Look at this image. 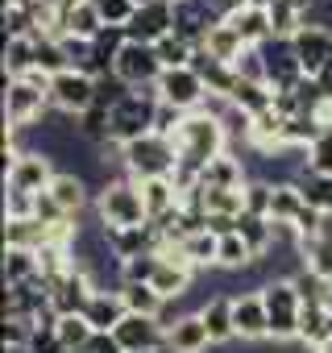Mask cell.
Wrapping results in <instances>:
<instances>
[{
  "label": "cell",
  "mask_w": 332,
  "mask_h": 353,
  "mask_svg": "<svg viewBox=\"0 0 332 353\" xmlns=\"http://www.w3.org/2000/svg\"><path fill=\"white\" fill-rule=\"evenodd\" d=\"M96 216L104 229H137L149 225L145 200H141V183L121 174V179H104V188L96 192Z\"/></svg>",
  "instance_id": "obj_1"
},
{
  "label": "cell",
  "mask_w": 332,
  "mask_h": 353,
  "mask_svg": "<svg viewBox=\"0 0 332 353\" xmlns=\"http://www.w3.org/2000/svg\"><path fill=\"white\" fill-rule=\"evenodd\" d=\"M50 108V75L30 71L25 79H5V129H30L46 117Z\"/></svg>",
  "instance_id": "obj_2"
},
{
  "label": "cell",
  "mask_w": 332,
  "mask_h": 353,
  "mask_svg": "<svg viewBox=\"0 0 332 353\" xmlns=\"http://www.w3.org/2000/svg\"><path fill=\"white\" fill-rule=\"evenodd\" d=\"M121 166L129 179L145 183V179H171L175 166H179V145L171 137H162V133H145L137 141H129L121 150Z\"/></svg>",
  "instance_id": "obj_3"
},
{
  "label": "cell",
  "mask_w": 332,
  "mask_h": 353,
  "mask_svg": "<svg viewBox=\"0 0 332 353\" xmlns=\"http://www.w3.org/2000/svg\"><path fill=\"white\" fill-rule=\"evenodd\" d=\"M262 303L270 316V336L274 341H299V324H303V299L295 291L291 279H266L262 287Z\"/></svg>",
  "instance_id": "obj_4"
},
{
  "label": "cell",
  "mask_w": 332,
  "mask_h": 353,
  "mask_svg": "<svg viewBox=\"0 0 332 353\" xmlns=\"http://www.w3.org/2000/svg\"><path fill=\"white\" fill-rule=\"evenodd\" d=\"M154 117H158V92H154V88L129 92V96L112 108V150H125L129 141L154 133Z\"/></svg>",
  "instance_id": "obj_5"
},
{
  "label": "cell",
  "mask_w": 332,
  "mask_h": 353,
  "mask_svg": "<svg viewBox=\"0 0 332 353\" xmlns=\"http://www.w3.org/2000/svg\"><path fill=\"white\" fill-rule=\"evenodd\" d=\"M92 104H96V75L67 67V71H59V75L50 79V108H54V112L83 117Z\"/></svg>",
  "instance_id": "obj_6"
},
{
  "label": "cell",
  "mask_w": 332,
  "mask_h": 353,
  "mask_svg": "<svg viewBox=\"0 0 332 353\" xmlns=\"http://www.w3.org/2000/svg\"><path fill=\"white\" fill-rule=\"evenodd\" d=\"M158 100L171 104V108H183V112H200V104L208 100V83L196 75V67H171L162 71V79L154 83Z\"/></svg>",
  "instance_id": "obj_7"
},
{
  "label": "cell",
  "mask_w": 332,
  "mask_h": 353,
  "mask_svg": "<svg viewBox=\"0 0 332 353\" xmlns=\"http://www.w3.org/2000/svg\"><path fill=\"white\" fill-rule=\"evenodd\" d=\"M162 71H166V67H162L158 50H154V46H141V42H125L121 54H116V67H112V75L125 79L133 92L154 88V83L162 79Z\"/></svg>",
  "instance_id": "obj_8"
},
{
  "label": "cell",
  "mask_w": 332,
  "mask_h": 353,
  "mask_svg": "<svg viewBox=\"0 0 332 353\" xmlns=\"http://www.w3.org/2000/svg\"><path fill=\"white\" fill-rule=\"evenodd\" d=\"M50 162H54V158H46V154H38V150H21V158L5 170V188H9V192H25V196L50 192L54 174H59Z\"/></svg>",
  "instance_id": "obj_9"
},
{
  "label": "cell",
  "mask_w": 332,
  "mask_h": 353,
  "mask_svg": "<svg viewBox=\"0 0 332 353\" xmlns=\"http://www.w3.org/2000/svg\"><path fill=\"white\" fill-rule=\"evenodd\" d=\"M291 46H295V59H299V67H303L307 79H320V75L328 71V63H332V30H328V26L307 21V26L291 38Z\"/></svg>",
  "instance_id": "obj_10"
},
{
  "label": "cell",
  "mask_w": 332,
  "mask_h": 353,
  "mask_svg": "<svg viewBox=\"0 0 332 353\" xmlns=\"http://www.w3.org/2000/svg\"><path fill=\"white\" fill-rule=\"evenodd\" d=\"M175 34V0H158V5H141L133 13V21L125 26V38L129 42H141V46H158L162 38Z\"/></svg>",
  "instance_id": "obj_11"
},
{
  "label": "cell",
  "mask_w": 332,
  "mask_h": 353,
  "mask_svg": "<svg viewBox=\"0 0 332 353\" xmlns=\"http://www.w3.org/2000/svg\"><path fill=\"white\" fill-rule=\"evenodd\" d=\"M112 336L125 353H166V324L158 316H133L129 312Z\"/></svg>",
  "instance_id": "obj_12"
},
{
  "label": "cell",
  "mask_w": 332,
  "mask_h": 353,
  "mask_svg": "<svg viewBox=\"0 0 332 353\" xmlns=\"http://www.w3.org/2000/svg\"><path fill=\"white\" fill-rule=\"evenodd\" d=\"M262 59H266V83H270V92H287V88H295L303 79V67H299L295 46L287 38L262 42Z\"/></svg>",
  "instance_id": "obj_13"
},
{
  "label": "cell",
  "mask_w": 332,
  "mask_h": 353,
  "mask_svg": "<svg viewBox=\"0 0 332 353\" xmlns=\"http://www.w3.org/2000/svg\"><path fill=\"white\" fill-rule=\"evenodd\" d=\"M92 295H96V283H92V274L87 270H71V274H63L59 283H50V307L59 312V316H83L87 312V303H92Z\"/></svg>",
  "instance_id": "obj_14"
},
{
  "label": "cell",
  "mask_w": 332,
  "mask_h": 353,
  "mask_svg": "<svg viewBox=\"0 0 332 353\" xmlns=\"http://www.w3.org/2000/svg\"><path fill=\"white\" fill-rule=\"evenodd\" d=\"M208 345H212V336H208L200 312H183L166 324V353H204Z\"/></svg>",
  "instance_id": "obj_15"
},
{
  "label": "cell",
  "mask_w": 332,
  "mask_h": 353,
  "mask_svg": "<svg viewBox=\"0 0 332 353\" xmlns=\"http://www.w3.org/2000/svg\"><path fill=\"white\" fill-rule=\"evenodd\" d=\"M233 324H237V336H241V341H262V336H270V316H266L262 291L233 295Z\"/></svg>",
  "instance_id": "obj_16"
},
{
  "label": "cell",
  "mask_w": 332,
  "mask_h": 353,
  "mask_svg": "<svg viewBox=\"0 0 332 353\" xmlns=\"http://www.w3.org/2000/svg\"><path fill=\"white\" fill-rule=\"evenodd\" d=\"M141 200H145V212L149 221H166V216H175L183 208V192L175 188V179H145L141 183Z\"/></svg>",
  "instance_id": "obj_17"
},
{
  "label": "cell",
  "mask_w": 332,
  "mask_h": 353,
  "mask_svg": "<svg viewBox=\"0 0 332 353\" xmlns=\"http://www.w3.org/2000/svg\"><path fill=\"white\" fill-rule=\"evenodd\" d=\"M125 316H129V307H125L121 291H96L92 303H87V312H83V320H87L96 332H116V324H121Z\"/></svg>",
  "instance_id": "obj_18"
},
{
  "label": "cell",
  "mask_w": 332,
  "mask_h": 353,
  "mask_svg": "<svg viewBox=\"0 0 332 353\" xmlns=\"http://www.w3.org/2000/svg\"><path fill=\"white\" fill-rule=\"evenodd\" d=\"M200 320H204L212 345H225V341L237 336V324H233V299H229V295H212V299H204V303H200Z\"/></svg>",
  "instance_id": "obj_19"
},
{
  "label": "cell",
  "mask_w": 332,
  "mask_h": 353,
  "mask_svg": "<svg viewBox=\"0 0 332 353\" xmlns=\"http://www.w3.org/2000/svg\"><path fill=\"white\" fill-rule=\"evenodd\" d=\"M50 196H54L59 208L75 221V216L87 208V179H83V174H75V170H59L54 183H50Z\"/></svg>",
  "instance_id": "obj_20"
},
{
  "label": "cell",
  "mask_w": 332,
  "mask_h": 353,
  "mask_svg": "<svg viewBox=\"0 0 332 353\" xmlns=\"http://www.w3.org/2000/svg\"><path fill=\"white\" fill-rule=\"evenodd\" d=\"M191 279H196V270H191V266L162 258V266H158V274H154V283H149V287H154L166 303H175V299H183V295L191 291Z\"/></svg>",
  "instance_id": "obj_21"
},
{
  "label": "cell",
  "mask_w": 332,
  "mask_h": 353,
  "mask_svg": "<svg viewBox=\"0 0 332 353\" xmlns=\"http://www.w3.org/2000/svg\"><path fill=\"white\" fill-rule=\"evenodd\" d=\"M229 26L241 34L245 46H262V42L274 38V30H270V13H266V9H249V5H241V9L229 13Z\"/></svg>",
  "instance_id": "obj_22"
},
{
  "label": "cell",
  "mask_w": 332,
  "mask_h": 353,
  "mask_svg": "<svg viewBox=\"0 0 332 353\" xmlns=\"http://www.w3.org/2000/svg\"><path fill=\"white\" fill-rule=\"evenodd\" d=\"M245 183H249L245 179V166H241V158H233V150L220 154V158H212L204 166V174H200V188H212V192H220V188H245Z\"/></svg>",
  "instance_id": "obj_23"
},
{
  "label": "cell",
  "mask_w": 332,
  "mask_h": 353,
  "mask_svg": "<svg viewBox=\"0 0 332 353\" xmlns=\"http://www.w3.org/2000/svg\"><path fill=\"white\" fill-rule=\"evenodd\" d=\"M307 5H311V0H274V5L266 9L274 38H287V42H291V38L307 26Z\"/></svg>",
  "instance_id": "obj_24"
},
{
  "label": "cell",
  "mask_w": 332,
  "mask_h": 353,
  "mask_svg": "<svg viewBox=\"0 0 332 353\" xmlns=\"http://www.w3.org/2000/svg\"><path fill=\"white\" fill-rule=\"evenodd\" d=\"M307 212V200L295 183H274V200H270V221L282 229H295L299 216Z\"/></svg>",
  "instance_id": "obj_25"
},
{
  "label": "cell",
  "mask_w": 332,
  "mask_h": 353,
  "mask_svg": "<svg viewBox=\"0 0 332 353\" xmlns=\"http://www.w3.org/2000/svg\"><path fill=\"white\" fill-rule=\"evenodd\" d=\"M295 188L303 192L307 208H315L320 216H332V174H315V170H299Z\"/></svg>",
  "instance_id": "obj_26"
},
{
  "label": "cell",
  "mask_w": 332,
  "mask_h": 353,
  "mask_svg": "<svg viewBox=\"0 0 332 353\" xmlns=\"http://www.w3.org/2000/svg\"><path fill=\"white\" fill-rule=\"evenodd\" d=\"M200 50H208L212 59H220V63H229V67H233V63L245 54V42H241V34H237L229 21H220V26H212V34L204 38V46H200Z\"/></svg>",
  "instance_id": "obj_27"
},
{
  "label": "cell",
  "mask_w": 332,
  "mask_h": 353,
  "mask_svg": "<svg viewBox=\"0 0 332 353\" xmlns=\"http://www.w3.org/2000/svg\"><path fill=\"white\" fill-rule=\"evenodd\" d=\"M233 108H241L245 117H262V112H270L274 108V92L266 88V83H249V79H241L237 75V88H233Z\"/></svg>",
  "instance_id": "obj_28"
},
{
  "label": "cell",
  "mask_w": 332,
  "mask_h": 353,
  "mask_svg": "<svg viewBox=\"0 0 332 353\" xmlns=\"http://www.w3.org/2000/svg\"><path fill=\"white\" fill-rule=\"evenodd\" d=\"M42 274V262L34 250H5V287H21Z\"/></svg>",
  "instance_id": "obj_29"
},
{
  "label": "cell",
  "mask_w": 332,
  "mask_h": 353,
  "mask_svg": "<svg viewBox=\"0 0 332 353\" xmlns=\"http://www.w3.org/2000/svg\"><path fill=\"white\" fill-rule=\"evenodd\" d=\"M121 299H125V307H129L133 316H162V312H166V299H162L149 283H129V287L121 291Z\"/></svg>",
  "instance_id": "obj_30"
},
{
  "label": "cell",
  "mask_w": 332,
  "mask_h": 353,
  "mask_svg": "<svg viewBox=\"0 0 332 353\" xmlns=\"http://www.w3.org/2000/svg\"><path fill=\"white\" fill-rule=\"evenodd\" d=\"M332 336V307H303V324H299V341L307 349H320Z\"/></svg>",
  "instance_id": "obj_31"
},
{
  "label": "cell",
  "mask_w": 332,
  "mask_h": 353,
  "mask_svg": "<svg viewBox=\"0 0 332 353\" xmlns=\"http://www.w3.org/2000/svg\"><path fill=\"white\" fill-rule=\"evenodd\" d=\"M34 71V38H9L5 42V79H25Z\"/></svg>",
  "instance_id": "obj_32"
},
{
  "label": "cell",
  "mask_w": 332,
  "mask_h": 353,
  "mask_svg": "<svg viewBox=\"0 0 332 353\" xmlns=\"http://www.w3.org/2000/svg\"><path fill=\"white\" fill-rule=\"evenodd\" d=\"M299 258L311 274L320 279H332V241L324 237H299Z\"/></svg>",
  "instance_id": "obj_33"
},
{
  "label": "cell",
  "mask_w": 332,
  "mask_h": 353,
  "mask_svg": "<svg viewBox=\"0 0 332 353\" xmlns=\"http://www.w3.org/2000/svg\"><path fill=\"white\" fill-rule=\"evenodd\" d=\"M34 67L46 71L50 79L59 71H67V50H63V38H34Z\"/></svg>",
  "instance_id": "obj_34"
},
{
  "label": "cell",
  "mask_w": 332,
  "mask_h": 353,
  "mask_svg": "<svg viewBox=\"0 0 332 353\" xmlns=\"http://www.w3.org/2000/svg\"><path fill=\"white\" fill-rule=\"evenodd\" d=\"M216 266H225V270H249V266H253V250L241 241V233H225V237H220Z\"/></svg>",
  "instance_id": "obj_35"
},
{
  "label": "cell",
  "mask_w": 332,
  "mask_h": 353,
  "mask_svg": "<svg viewBox=\"0 0 332 353\" xmlns=\"http://www.w3.org/2000/svg\"><path fill=\"white\" fill-rule=\"evenodd\" d=\"M54 332H59V341H63V349H67V353H79V349L96 336V328H92L83 316H59Z\"/></svg>",
  "instance_id": "obj_36"
},
{
  "label": "cell",
  "mask_w": 332,
  "mask_h": 353,
  "mask_svg": "<svg viewBox=\"0 0 332 353\" xmlns=\"http://www.w3.org/2000/svg\"><path fill=\"white\" fill-rule=\"evenodd\" d=\"M154 50H158V59H162V67H166V71H171V67H191V59H196V46H191V42H183L179 34L162 38Z\"/></svg>",
  "instance_id": "obj_37"
},
{
  "label": "cell",
  "mask_w": 332,
  "mask_h": 353,
  "mask_svg": "<svg viewBox=\"0 0 332 353\" xmlns=\"http://www.w3.org/2000/svg\"><path fill=\"white\" fill-rule=\"evenodd\" d=\"M92 5H96L100 21H104L108 30H125V26L133 21V13H137L133 0H92Z\"/></svg>",
  "instance_id": "obj_38"
},
{
  "label": "cell",
  "mask_w": 332,
  "mask_h": 353,
  "mask_svg": "<svg viewBox=\"0 0 332 353\" xmlns=\"http://www.w3.org/2000/svg\"><path fill=\"white\" fill-rule=\"evenodd\" d=\"M158 266H162V254H141V258H129V262H121L125 287H129V283H154Z\"/></svg>",
  "instance_id": "obj_39"
},
{
  "label": "cell",
  "mask_w": 332,
  "mask_h": 353,
  "mask_svg": "<svg viewBox=\"0 0 332 353\" xmlns=\"http://www.w3.org/2000/svg\"><path fill=\"white\" fill-rule=\"evenodd\" d=\"M270 200H274V183H266V179L245 183V212L249 216H270Z\"/></svg>",
  "instance_id": "obj_40"
},
{
  "label": "cell",
  "mask_w": 332,
  "mask_h": 353,
  "mask_svg": "<svg viewBox=\"0 0 332 353\" xmlns=\"http://www.w3.org/2000/svg\"><path fill=\"white\" fill-rule=\"evenodd\" d=\"M233 71L249 83H266V59H262V46H245V54L233 63ZM270 88V83H266Z\"/></svg>",
  "instance_id": "obj_41"
},
{
  "label": "cell",
  "mask_w": 332,
  "mask_h": 353,
  "mask_svg": "<svg viewBox=\"0 0 332 353\" xmlns=\"http://www.w3.org/2000/svg\"><path fill=\"white\" fill-rule=\"evenodd\" d=\"M129 92H133V88H129L125 79H116V75H100V79H96V104H100V108H116Z\"/></svg>",
  "instance_id": "obj_42"
},
{
  "label": "cell",
  "mask_w": 332,
  "mask_h": 353,
  "mask_svg": "<svg viewBox=\"0 0 332 353\" xmlns=\"http://www.w3.org/2000/svg\"><path fill=\"white\" fill-rule=\"evenodd\" d=\"M307 170L332 174V129H324V133L311 141V150H307Z\"/></svg>",
  "instance_id": "obj_43"
},
{
  "label": "cell",
  "mask_w": 332,
  "mask_h": 353,
  "mask_svg": "<svg viewBox=\"0 0 332 353\" xmlns=\"http://www.w3.org/2000/svg\"><path fill=\"white\" fill-rule=\"evenodd\" d=\"M191 112H183V108H171V104H162L158 100V117H154V133H162V137H171L175 141V133L183 129V121H187Z\"/></svg>",
  "instance_id": "obj_44"
},
{
  "label": "cell",
  "mask_w": 332,
  "mask_h": 353,
  "mask_svg": "<svg viewBox=\"0 0 332 353\" xmlns=\"http://www.w3.org/2000/svg\"><path fill=\"white\" fill-rule=\"evenodd\" d=\"M34 332H38V320H30V316H5V345H25L30 349Z\"/></svg>",
  "instance_id": "obj_45"
},
{
  "label": "cell",
  "mask_w": 332,
  "mask_h": 353,
  "mask_svg": "<svg viewBox=\"0 0 332 353\" xmlns=\"http://www.w3.org/2000/svg\"><path fill=\"white\" fill-rule=\"evenodd\" d=\"M34 216L42 221V225H50V229H59V225H67L71 216L59 208V200L50 196V192H42V196H34Z\"/></svg>",
  "instance_id": "obj_46"
},
{
  "label": "cell",
  "mask_w": 332,
  "mask_h": 353,
  "mask_svg": "<svg viewBox=\"0 0 332 353\" xmlns=\"http://www.w3.org/2000/svg\"><path fill=\"white\" fill-rule=\"evenodd\" d=\"M63 50H67V67L92 75V42L87 38H63Z\"/></svg>",
  "instance_id": "obj_47"
},
{
  "label": "cell",
  "mask_w": 332,
  "mask_h": 353,
  "mask_svg": "<svg viewBox=\"0 0 332 353\" xmlns=\"http://www.w3.org/2000/svg\"><path fill=\"white\" fill-rule=\"evenodd\" d=\"M21 216H34V196L9 192V196H5V221H21Z\"/></svg>",
  "instance_id": "obj_48"
},
{
  "label": "cell",
  "mask_w": 332,
  "mask_h": 353,
  "mask_svg": "<svg viewBox=\"0 0 332 353\" xmlns=\"http://www.w3.org/2000/svg\"><path fill=\"white\" fill-rule=\"evenodd\" d=\"M315 83H320V92H324V100H332V63H328V71H324V75H320Z\"/></svg>",
  "instance_id": "obj_49"
},
{
  "label": "cell",
  "mask_w": 332,
  "mask_h": 353,
  "mask_svg": "<svg viewBox=\"0 0 332 353\" xmlns=\"http://www.w3.org/2000/svg\"><path fill=\"white\" fill-rule=\"evenodd\" d=\"M241 5H249V9H270L274 0H241Z\"/></svg>",
  "instance_id": "obj_50"
},
{
  "label": "cell",
  "mask_w": 332,
  "mask_h": 353,
  "mask_svg": "<svg viewBox=\"0 0 332 353\" xmlns=\"http://www.w3.org/2000/svg\"><path fill=\"white\" fill-rule=\"evenodd\" d=\"M5 353H30L25 345H5Z\"/></svg>",
  "instance_id": "obj_51"
},
{
  "label": "cell",
  "mask_w": 332,
  "mask_h": 353,
  "mask_svg": "<svg viewBox=\"0 0 332 353\" xmlns=\"http://www.w3.org/2000/svg\"><path fill=\"white\" fill-rule=\"evenodd\" d=\"M315 353H332V336H328V341H324V345H320Z\"/></svg>",
  "instance_id": "obj_52"
},
{
  "label": "cell",
  "mask_w": 332,
  "mask_h": 353,
  "mask_svg": "<svg viewBox=\"0 0 332 353\" xmlns=\"http://www.w3.org/2000/svg\"><path fill=\"white\" fill-rule=\"evenodd\" d=\"M133 5H137V9H141V5H158V0H133Z\"/></svg>",
  "instance_id": "obj_53"
}]
</instances>
